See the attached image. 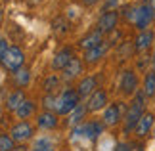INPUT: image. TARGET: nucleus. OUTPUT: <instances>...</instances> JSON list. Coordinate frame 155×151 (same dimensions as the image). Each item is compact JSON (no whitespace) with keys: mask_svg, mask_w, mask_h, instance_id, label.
<instances>
[{"mask_svg":"<svg viewBox=\"0 0 155 151\" xmlns=\"http://www.w3.org/2000/svg\"><path fill=\"white\" fill-rule=\"evenodd\" d=\"M127 11V19L128 21H132L136 27L140 29V31H147V27H150V23L153 21V17H155V11L150 4H142V6H132V8H127L124 10Z\"/></svg>","mask_w":155,"mask_h":151,"instance_id":"f257e3e1","label":"nucleus"},{"mask_svg":"<svg viewBox=\"0 0 155 151\" xmlns=\"http://www.w3.org/2000/svg\"><path fill=\"white\" fill-rule=\"evenodd\" d=\"M144 100H146L144 92L136 94V98H134V101H132V105L128 107L127 115H124V132L134 130V128H136V124L140 123V119L144 117V107H146Z\"/></svg>","mask_w":155,"mask_h":151,"instance_id":"f03ea898","label":"nucleus"},{"mask_svg":"<svg viewBox=\"0 0 155 151\" xmlns=\"http://www.w3.org/2000/svg\"><path fill=\"white\" fill-rule=\"evenodd\" d=\"M79 103H81L79 92H77L75 88H67V90L61 92V96H58V109H56V113L58 115H69Z\"/></svg>","mask_w":155,"mask_h":151,"instance_id":"7ed1b4c3","label":"nucleus"},{"mask_svg":"<svg viewBox=\"0 0 155 151\" xmlns=\"http://www.w3.org/2000/svg\"><path fill=\"white\" fill-rule=\"evenodd\" d=\"M23 63H25V54L17 46H10V50L0 59V65H2L6 71H10V73H15L17 69H21Z\"/></svg>","mask_w":155,"mask_h":151,"instance_id":"20e7f679","label":"nucleus"},{"mask_svg":"<svg viewBox=\"0 0 155 151\" xmlns=\"http://www.w3.org/2000/svg\"><path fill=\"white\" fill-rule=\"evenodd\" d=\"M10 134H12V138H14L15 142L23 143V142H27V140H31V138H33V126H31L29 120H19L17 124L12 126Z\"/></svg>","mask_w":155,"mask_h":151,"instance_id":"39448f33","label":"nucleus"},{"mask_svg":"<svg viewBox=\"0 0 155 151\" xmlns=\"http://www.w3.org/2000/svg\"><path fill=\"white\" fill-rule=\"evenodd\" d=\"M104 132V124L96 123V120H90V123H82L75 128V134H81L88 138V140H96V138Z\"/></svg>","mask_w":155,"mask_h":151,"instance_id":"423d86ee","label":"nucleus"},{"mask_svg":"<svg viewBox=\"0 0 155 151\" xmlns=\"http://www.w3.org/2000/svg\"><path fill=\"white\" fill-rule=\"evenodd\" d=\"M117 21H119V11L117 10H107L100 15L98 19V31L102 33H111L113 29L117 27Z\"/></svg>","mask_w":155,"mask_h":151,"instance_id":"0eeeda50","label":"nucleus"},{"mask_svg":"<svg viewBox=\"0 0 155 151\" xmlns=\"http://www.w3.org/2000/svg\"><path fill=\"white\" fill-rule=\"evenodd\" d=\"M123 109H124L123 103H111V105H107L105 111H104V124H107V126L119 124L124 119L123 117Z\"/></svg>","mask_w":155,"mask_h":151,"instance_id":"6e6552de","label":"nucleus"},{"mask_svg":"<svg viewBox=\"0 0 155 151\" xmlns=\"http://www.w3.org/2000/svg\"><path fill=\"white\" fill-rule=\"evenodd\" d=\"M119 86H121V92L123 94H134L136 92V88H138V77H136L134 71H123V75H121V82H119Z\"/></svg>","mask_w":155,"mask_h":151,"instance_id":"1a4fd4ad","label":"nucleus"},{"mask_svg":"<svg viewBox=\"0 0 155 151\" xmlns=\"http://www.w3.org/2000/svg\"><path fill=\"white\" fill-rule=\"evenodd\" d=\"M71 59H73V52H71V48H63V50H59L56 56H54V59H52V69L63 71L71 63Z\"/></svg>","mask_w":155,"mask_h":151,"instance_id":"9d476101","label":"nucleus"},{"mask_svg":"<svg viewBox=\"0 0 155 151\" xmlns=\"http://www.w3.org/2000/svg\"><path fill=\"white\" fill-rule=\"evenodd\" d=\"M105 105H107V92L105 90H96L86 101L88 111H100V109H104Z\"/></svg>","mask_w":155,"mask_h":151,"instance_id":"9b49d317","label":"nucleus"},{"mask_svg":"<svg viewBox=\"0 0 155 151\" xmlns=\"http://www.w3.org/2000/svg\"><path fill=\"white\" fill-rule=\"evenodd\" d=\"M104 42V33L102 31H92L90 34H86L84 38H81V42H79V46L82 48L84 52H88V50H92V48H96V46H100Z\"/></svg>","mask_w":155,"mask_h":151,"instance_id":"f8f14e48","label":"nucleus"},{"mask_svg":"<svg viewBox=\"0 0 155 151\" xmlns=\"http://www.w3.org/2000/svg\"><path fill=\"white\" fill-rule=\"evenodd\" d=\"M96 86H98L96 77H84L79 82V86H77V92H79L81 98H90V96L96 92Z\"/></svg>","mask_w":155,"mask_h":151,"instance_id":"ddd939ff","label":"nucleus"},{"mask_svg":"<svg viewBox=\"0 0 155 151\" xmlns=\"http://www.w3.org/2000/svg\"><path fill=\"white\" fill-rule=\"evenodd\" d=\"M37 124L38 128H44V130H52L58 126V113L56 111H42L37 119Z\"/></svg>","mask_w":155,"mask_h":151,"instance_id":"4468645a","label":"nucleus"},{"mask_svg":"<svg viewBox=\"0 0 155 151\" xmlns=\"http://www.w3.org/2000/svg\"><path fill=\"white\" fill-rule=\"evenodd\" d=\"M153 38H155L153 31H140V34H138V37H136V40H134V48H136L138 52H146L147 48L153 44Z\"/></svg>","mask_w":155,"mask_h":151,"instance_id":"2eb2a0df","label":"nucleus"},{"mask_svg":"<svg viewBox=\"0 0 155 151\" xmlns=\"http://www.w3.org/2000/svg\"><path fill=\"white\" fill-rule=\"evenodd\" d=\"M153 123H155V117L151 113H144V117L140 119V123L136 124V134H138L140 138H144V136H147L150 134V130L153 128Z\"/></svg>","mask_w":155,"mask_h":151,"instance_id":"dca6fc26","label":"nucleus"},{"mask_svg":"<svg viewBox=\"0 0 155 151\" xmlns=\"http://www.w3.org/2000/svg\"><path fill=\"white\" fill-rule=\"evenodd\" d=\"M105 52H107V44H105V42H102L100 46L92 48V50H88L84 54V61L86 63H96V61H100V59L105 56Z\"/></svg>","mask_w":155,"mask_h":151,"instance_id":"f3484780","label":"nucleus"},{"mask_svg":"<svg viewBox=\"0 0 155 151\" xmlns=\"http://www.w3.org/2000/svg\"><path fill=\"white\" fill-rule=\"evenodd\" d=\"M81 69H82V61H81L79 57H73V59H71V63L63 69V78H65V80H71V78L79 77Z\"/></svg>","mask_w":155,"mask_h":151,"instance_id":"a211bd4d","label":"nucleus"},{"mask_svg":"<svg viewBox=\"0 0 155 151\" xmlns=\"http://www.w3.org/2000/svg\"><path fill=\"white\" fill-rule=\"evenodd\" d=\"M86 111H88V107H86L84 103H79V105H77L73 111L69 113V119H67V123H69L71 126H77V124H81V123H82V119H84V115H86Z\"/></svg>","mask_w":155,"mask_h":151,"instance_id":"6ab92c4d","label":"nucleus"},{"mask_svg":"<svg viewBox=\"0 0 155 151\" xmlns=\"http://www.w3.org/2000/svg\"><path fill=\"white\" fill-rule=\"evenodd\" d=\"M25 100L27 98H25V94H23V90H15V92H12L8 96V100H6V107H8L10 111H15Z\"/></svg>","mask_w":155,"mask_h":151,"instance_id":"aec40b11","label":"nucleus"},{"mask_svg":"<svg viewBox=\"0 0 155 151\" xmlns=\"http://www.w3.org/2000/svg\"><path fill=\"white\" fill-rule=\"evenodd\" d=\"M15 113V117L17 119H21V120H25V119H29L31 115L35 113V101H31V100H25L23 103L17 107V109L14 111Z\"/></svg>","mask_w":155,"mask_h":151,"instance_id":"412c9836","label":"nucleus"},{"mask_svg":"<svg viewBox=\"0 0 155 151\" xmlns=\"http://www.w3.org/2000/svg\"><path fill=\"white\" fill-rule=\"evenodd\" d=\"M14 75V82L17 84V86H27L29 80H31V73H29V69L27 67H21V69H17L15 73H12Z\"/></svg>","mask_w":155,"mask_h":151,"instance_id":"4be33fe9","label":"nucleus"},{"mask_svg":"<svg viewBox=\"0 0 155 151\" xmlns=\"http://www.w3.org/2000/svg\"><path fill=\"white\" fill-rule=\"evenodd\" d=\"M146 98H151L155 96V73H147L146 75V80H144V88H142Z\"/></svg>","mask_w":155,"mask_h":151,"instance_id":"5701e85b","label":"nucleus"},{"mask_svg":"<svg viewBox=\"0 0 155 151\" xmlns=\"http://www.w3.org/2000/svg\"><path fill=\"white\" fill-rule=\"evenodd\" d=\"M15 147V140L8 132H0V151H12Z\"/></svg>","mask_w":155,"mask_h":151,"instance_id":"b1692460","label":"nucleus"},{"mask_svg":"<svg viewBox=\"0 0 155 151\" xmlns=\"http://www.w3.org/2000/svg\"><path fill=\"white\" fill-rule=\"evenodd\" d=\"M58 86H59V77H58L56 73L48 75V77H46V80H44V84H42V88H44L46 94H52Z\"/></svg>","mask_w":155,"mask_h":151,"instance_id":"393cba45","label":"nucleus"},{"mask_svg":"<svg viewBox=\"0 0 155 151\" xmlns=\"http://www.w3.org/2000/svg\"><path fill=\"white\" fill-rule=\"evenodd\" d=\"M31 151H54V142L50 138H38Z\"/></svg>","mask_w":155,"mask_h":151,"instance_id":"a878e982","label":"nucleus"},{"mask_svg":"<svg viewBox=\"0 0 155 151\" xmlns=\"http://www.w3.org/2000/svg\"><path fill=\"white\" fill-rule=\"evenodd\" d=\"M52 29H54V33H58V34H65L69 31V23L65 21L63 17H58V19L52 21Z\"/></svg>","mask_w":155,"mask_h":151,"instance_id":"bb28decb","label":"nucleus"},{"mask_svg":"<svg viewBox=\"0 0 155 151\" xmlns=\"http://www.w3.org/2000/svg\"><path fill=\"white\" fill-rule=\"evenodd\" d=\"M42 105H44L48 111H56V109H58V98H56L54 94H46L44 100H42Z\"/></svg>","mask_w":155,"mask_h":151,"instance_id":"cd10ccee","label":"nucleus"},{"mask_svg":"<svg viewBox=\"0 0 155 151\" xmlns=\"http://www.w3.org/2000/svg\"><path fill=\"white\" fill-rule=\"evenodd\" d=\"M10 50V46H8V40H4V38H0V59L4 57V54Z\"/></svg>","mask_w":155,"mask_h":151,"instance_id":"c85d7f7f","label":"nucleus"},{"mask_svg":"<svg viewBox=\"0 0 155 151\" xmlns=\"http://www.w3.org/2000/svg\"><path fill=\"white\" fill-rule=\"evenodd\" d=\"M115 151H132V147H130L128 143H119V146L115 147Z\"/></svg>","mask_w":155,"mask_h":151,"instance_id":"c756f323","label":"nucleus"},{"mask_svg":"<svg viewBox=\"0 0 155 151\" xmlns=\"http://www.w3.org/2000/svg\"><path fill=\"white\" fill-rule=\"evenodd\" d=\"M96 2H100V0H82V4H84V6H94Z\"/></svg>","mask_w":155,"mask_h":151,"instance_id":"7c9ffc66","label":"nucleus"},{"mask_svg":"<svg viewBox=\"0 0 155 151\" xmlns=\"http://www.w3.org/2000/svg\"><path fill=\"white\" fill-rule=\"evenodd\" d=\"M12 151H27V147H25V146H23V143H21V146H15V147L12 149Z\"/></svg>","mask_w":155,"mask_h":151,"instance_id":"2f4dec72","label":"nucleus"},{"mask_svg":"<svg viewBox=\"0 0 155 151\" xmlns=\"http://www.w3.org/2000/svg\"><path fill=\"white\" fill-rule=\"evenodd\" d=\"M147 4H150L151 8H153V11H155V0H150V2H147Z\"/></svg>","mask_w":155,"mask_h":151,"instance_id":"473e14b6","label":"nucleus"},{"mask_svg":"<svg viewBox=\"0 0 155 151\" xmlns=\"http://www.w3.org/2000/svg\"><path fill=\"white\" fill-rule=\"evenodd\" d=\"M151 63H153V67H155V48H153V56H151Z\"/></svg>","mask_w":155,"mask_h":151,"instance_id":"72a5a7b5","label":"nucleus"},{"mask_svg":"<svg viewBox=\"0 0 155 151\" xmlns=\"http://www.w3.org/2000/svg\"><path fill=\"white\" fill-rule=\"evenodd\" d=\"M144 2H150V0H144Z\"/></svg>","mask_w":155,"mask_h":151,"instance_id":"f704fd0d","label":"nucleus"},{"mask_svg":"<svg viewBox=\"0 0 155 151\" xmlns=\"http://www.w3.org/2000/svg\"><path fill=\"white\" fill-rule=\"evenodd\" d=\"M111 2H115V0H111Z\"/></svg>","mask_w":155,"mask_h":151,"instance_id":"c9c22d12","label":"nucleus"}]
</instances>
